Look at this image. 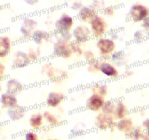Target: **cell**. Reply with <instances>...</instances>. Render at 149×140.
Listing matches in <instances>:
<instances>
[{"mask_svg": "<svg viewBox=\"0 0 149 140\" xmlns=\"http://www.w3.org/2000/svg\"><path fill=\"white\" fill-rule=\"evenodd\" d=\"M116 120L112 115L100 112L95 119V126L100 131L114 130L116 128Z\"/></svg>", "mask_w": 149, "mask_h": 140, "instance_id": "7a4b0ae2", "label": "cell"}, {"mask_svg": "<svg viewBox=\"0 0 149 140\" xmlns=\"http://www.w3.org/2000/svg\"><path fill=\"white\" fill-rule=\"evenodd\" d=\"M11 49V39L7 36H0V58L7 57L10 54Z\"/></svg>", "mask_w": 149, "mask_h": 140, "instance_id": "ac0fdd59", "label": "cell"}, {"mask_svg": "<svg viewBox=\"0 0 149 140\" xmlns=\"http://www.w3.org/2000/svg\"><path fill=\"white\" fill-rule=\"evenodd\" d=\"M59 36H60L59 39H62V40L65 41V42H69V43L71 42H72L73 36H72V34L71 33V32H64V33L59 34Z\"/></svg>", "mask_w": 149, "mask_h": 140, "instance_id": "d6a6232c", "label": "cell"}, {"mask_svg": "<svg viewBox=\"0 0 149 140\" xmlns=\"http://www.w3.org/2000/svg\"><path fill=\"white\" fill-rule=\"evenodd\" d=\"M133 120L130 118H123L122 120H119L116 123V128L119 131L125 134V136L127 135L134 128Z\"/></svg>", "mask_w": 149, "mask_h": 140, "instance_id": "5bb4252c", "label": "cell"}, {"mask_svg": "<svg viewBox=\"0 0 149 140\" xmlns=\"http://www.w3.org/2000/svg\"><path fill=\"white\" fill-rule=\"evenodd\" d=\"M148 16L149 17V9H148Z\"/></svg>", "mask_w": 149, "mask_h": 140, "instance_id": "c3c4849f", "label": "cell"}, {"mask_svg": "<svg viewBox=\"0 0 149 140\" xmlns=\"http://www.w3.org/2000/svg\"></svg>", "mask_w": 149, "mask_h": 140, "instance_id": "f907efd6", "label": "cell"}, {"mask_svg": "<svg viewBox=\"0 0 149 140\" xmlns=\"http://www.w3.org/2000/svg\"><path fill=\"white\" fill-rule=\"evenodd\" d=\"M83 133H84V131L80 128H73L71 130V134H72L73 136H80V135H82Z\"/></svg>", "mask_w": 149, "mask_h": 140, "instance_id": "8d00e7d4", "label": "cell"}, {"mask_svg": "<svg viewBox=\"0 0 149 140\" xmlns=\"http://www.w3.org/2000/svg\"><path fill=\"white\" fill-rule=\"evenodd\" d=\"M27 54L28 56H29V60H30L31 61H36V60L39 59V57L40 56V51H39V50L31 48V49H29Z\"/></svg>", "mask_w": 149, "mask_h": 140, "instance_id": "f546056e", "label": "cell"}, {"mask_svg": "<svg viewBox=\"0 0 149 140\" xmlns=\"http://www.w3.org/2000/svg\"><path fill=\"white\" fill-rule=\"evenodd\" d=\"M109 38H111V39L112 40L116 41V39H118V34H116V33L111 34V36Z\"/></svg>", "mask_w": 149, "mask_h": 140, "instance_id": "7bdbcfd3", "label": "cell"}, {"mask_svg": "<svg viewBox=\"0 0 149 140\" xmlns=\"http://www.w3.org/2000/svg\"><path fill=\"white\" fill-rule=\"evenodd\" d=\"M53 54L55 56L68 59L72 57L73 52L69 42L58 39L53 45Z\"/></svg>", "mask_w": 149, "mask_h": 140, "instance_id": "277c9868", "label": "cell"}, {"mask_svg": "<svg viewBox=\"0 0 149 140\" xmlns=\"http://www.w3.org/2000/svg\"><path fill=\"white\" fill-rule=\"evenodd\" d=\"M1 91H2V86H1V82H0V93H1Z\"/></svg>", "mask_w": 149, "mask_h": 140, "instance_id": "f6af8a7d", "label": "cell"}, {"mask_svg": "<svg viewBox=\"0 0 149 140\" xmlns=\"http://www.w3.org/2000/svg\"><path fill=\"white\" fill-rule=\"evenodd\" d=\"M115 108V103L111 102V101H106L105 104H103V107L101 109V112L105 114H108V115H113V111H114Z\"/></svg>", "mask_w": 149, "mask_h": 140, "instance_id": "484cf974", "label": "cell"}, {"mask_svg": "<svg viewBox=\"0 0 149 140\" xmlns=\"http://www.w3.org/2000/svg\"><path fill=\"white\" fill-rule=\"evenodd\" d=\"M110 58L115 66H122L126 64V58L123 51H115L111 55Z\"/></svg>", "mask_w": 149, "mask_h": 140, "instance_id": "7402d4cb", "label": "cell"}, {"mask_svg": "<svg viewBox=\"0 0 149 140\" xmlns=\"http://www.w3.org/2000/svg\"><path fill=\"white\" fill-rule=\"evenodd\" d=\"M129 15L130 18L135 23L141 22L148 17V8L145 5L141 4H134L131 7L129 11Z\"/></svg>", "mask_w": 149, "mask_h": 140, "instance_id": "52a82bcc", "label": "cell"}, {"mask_svg": "<svg viewBox=\"0 0 149 140\" xmlns=\"http://www.w3.org/2000/svg\"><path fill=\"white\" fill-rule=\"evenodd\" d=\"M143 134V130L141 127H134L126 136L132 140H141L142 139Z\"/></svg>", "mask_w": 149, "mask_h": 140, "instance_id": "d4e9b609", "label": "cell"}, {"mask_svg": "<svg viewBox=\"0 0 149 140\" xmlns=\"http://www.w3.org/2000/svg\"><path fill=\"white\" fill-rule=\"evenodd\" d=\"M82 55L84 56V59H85V61H87V63H90L91 62V61H94V60L97 59L94 52H93L92 50H87L84 51Z\"/></svg>", "mask_w": 149, "mask_h": 140, "instance_id": "4dcf8cb0", "label": "cell"}, {"mask_svg": "<svg viewBox=\"0 0 149 140\" xmlns=\"http://www.w3.org/2000/svg\"><path fill=\"white\" fill-rule=\"evenodd\" d=\"M0 12H1V8H0Z\"/></svg>", "mask_w": 149, "mask_h": 140, "instance_id": "681fc988", "label": "cell"}, {"mask_svg": "<svg viewBox=\"0 0 149 140\" xmlns=\"http://www.w3.org/2000/svg\"><path fill=\"white\" fill-rule=\"evenodd\" d=\"M100 61L97 59L94 60L90 63H87V70L91 73H95L99 71V66H100Z\"/></svg>", "mask_w": 149, "mask_h": 140, "instance_id": "f1b7e54d", "label": "cell"}, {"mask_svg": "<svg viewBox=\"0 0 149 140\" xmlns=\"http://www.w3.org/2000/svg\"><path fill=\"white\" fill-rule=\"evenodd\" d=\"M90 30L92 32V36H94L96 38L103 37V35L106 34L107 30V24L101 16L96 15L93 19L90 21Z\"/></svg>", "mask_w": 149, "mask_h": 140, "instance_id": "3957f363", "label": "cell"}, {"mask_svg": "<svg viewBox=\"0 0 149 140\" xmlns=\"http://www.w3.org/2000/svg\"><path fill=\"white\" fill-rule=\"evenodd\" d=\"M23 1L29 5H34L39 1V0H23Z\"/></svg>", "mask_w": 149, "mask_h": 140, "instance_id": "60d3db41", "label": "cell"}, {"mask_svg": "<svg viewBox=\"0 0 149 140\" xmlns=\"http://www.w3.org/2000/svg\"><path fill=\"white\" fill-rule=\"evenodd\" d=\"M141 140H149V132H144Z\"/></svg>", "mask_w": 149, "mask_h": 140, "instance_id": "b9f144b4", "label": "cell"}, {"mask_svg": "<svg viewBox=\"0 0 149 140\" xmlns=\"http://www.w3.org/2000/svg\"><path fill=\"white\" fill-rule=\"evenodd\" d=\"M83 6L81 4V3H80L79 1H75L71 5V9L74 10H79Z\"/></svg>", "mask_w": 149, "mask_h": 140, "instance_id": "f35d334b", "label": "cell"}, {"mask_svg": "<svg viewBox=\"0 0 149 140\" xmlns=\"http://www.w3.org/2000/svg\"><path fill=\"white\" fill-rule=\"evenodd\" d=\"M43 70L45 71L47 76L52 83H59L68 77V73L66 71L63 70L58 71V69L52 67L50 64H45L43 67Z\"/></svg>", "mask_w": 149, "mask_h": 140, "instance_id": "9c48e42d", "label": "cell"}, {"mask_svg": "<svg viewBox=\"0 0 149 140\" xmlns=\"http://www.w3.org/2000/svg\"><path fill=\"white\" fill-rule=\"evenodd\" d=\"M106 102L104 96L96 93H92L85 103L86 109L93 112H100Z\"/></svg>", "mask_w": 149, "mask_h": 140, "instance_id": "ba28073f", "label": "cell"}, {"mask_svg": "<svg viewBox=\"0 0 149 140\" xmlns=\"http://www.w3.org/2000/svg\"><path fill=\"white\" fill-rule=\"evenodd\" d=\"M104 14L107 16H112L114 14V9L112 7H108L103 11Z\"/></svg>", "mask_w": 149, "mask_h": 140, "instance_id": "74e56055", "label": "cell"}, {"mask_svg": "<svg viewBox=\"0 0 149 140\" xmlns=\"http://www.w3.org/2000/svg\"><path fill=\"white\" fill-rule=\"evenodd\" d=\"M0 103L4 109H11L18 105V102L16 95L5 92L0 96Z\"/></svg>", "mask_w": 149, "mask_h": 140, "instance_id": "4fadbf2b", "label": "cell"}, {"mask_svg": "<svg viewBox=\"0 0 149 140\" xmlns=\"http://www.w3.org/2000/svg\"><path fill=\"white\" fill-rule=\"evenodd\" d=\"M95 10L90 7L84 6L79 10L78 17L83 22H90L96 15Z\"/></svg>", "mask_w": 149, "mask_h": 140, "instance_id": "ffe728a7", "label": "cell"}, {"mask_svg": "<svg viewBox=\"0 0 149 140\" xmlns=\"http://www.w3.org/2000/svg\"><path fill=\"white\" fill-rule=\"evenodd\" d=\"M6 66L3 63L0 62V82L2 81L5 77Z\"/></svg>", "mask_w": 149, "mask_h": 140, "instance_id": "d590c367", "label": "cell"}, {"mask_svg": "<svg viewBox=\"0 0 149 140\" xmlns=\"http://www.w3.org/2000/svg\"><path fill=\"white\" fill-rule=\"evenodd\" d=\"M44 120H45L47 123L50 126H56L60 123V120L58 117L49 111H45L42 113Z\"/></svg>", "mask_w": 149, "mask_h": 140, "instance_id": "603a6c76", "label": "cell"}, {"mask_svg": "<svg viewBox=\"0 0 149 140\" xmlns=\"http://www.w3.org/2000/svg\"><path fill=\"white\" fill-rule=\"evenodd\" d=\"M142 126L146 131V132H149V118H146L143 121Z\"/></svg>", "mask_w": 149, "mask_h": 140, "instance_id": "ab89813d", "label": "cell"}, {"mask_svg": "<svg viewBox=\"0 0 149 140\" xmlns=\"http://www.w3.org/2000/svg\"><path fill=\"white\" fill-rule=\"evenodd\" d=\"M74 25V19L70 15L63 14L55 23V29L57 33H64L70 32Z\"/></svg>", "mask_w": 149, "mask_h": 140, "instance_id": "8992f818", "label": "cell"}, {"mask_svg": "<svg viewBox=\"0 0 149 140\" xmlns=\"http://www.w3.org/2000/svg\"><path fill=\"white\" fill-rule=\"evenodd\" d=\"M36 25H37V22L35 20H33V18H25L23 21V25L22 26H24L26 29H29L31 32H33L35 30V28H36Z\"/></svg>", "mask_w": 149, "mask_h": 140, "instance_id": "4316f807", "label": "cell"}, {"mask_svg": "<svg viewBox=\"0 0 149 140\" xmlns=\"http://www.w3.org/2000/svg\"><path fill=\"white\" fill-rule=\"evenodd\" d=\"M27 52L24 51H17L15 53L13 60V66L15 69L23 68L30 64Z\"/></svg>", "mask_w": 149, "mask_h": 140, "instance_id": "7c38bea8", "label": "cell"}, {"mask_svg": "<svg viewBox=\"0 0 149 140\" xmlns=\"http://www.w3.org/2000/svg\"><path fill=\"white\" fill-rule=\"evenodd\" d=\"M47 140H61V139H48Z\"/></svg>", "mask_w": 149, "mask_h": 140, "instance_id": "bcb514c9", "label": "cell"}, {"mask_svg": "<svg viewBox=\"0 0 149 140\" xmlns=\"http://www.w3.org/2000/svg\"><path fill=\"white\" fill-rule=\"evenodd\" d=\"M20 32L22 34V36H23L24 38H30L31 36L32 32H33L30 31L29 29H26V28H25L24 26H21L20 29Z\"/></svg>", "mask_w": 149, "mask_h": 140, "instance_id": "e575fe53", "label": "cell"}, {"mask_svg": "<svg viewBox=\"0 0 149 140\" xmlns=\"http://www.w3.org/2000/svg\"><path fill=\"white\" fill-rule=\"evenodd\" d=\"M99 71L109 78H116L119 76V74L116 66H115L112 63L107 61H100Z\"/></svg>", "mask_w": 149, "mask_h": 140, "instance_id": "30bf717a", "label": "cell"}, {"mask_svg": "<svg viewBox=\"0 0 149 140\" xmlns=\"http://www.w3.org/2000/svg\"><path fill=\"white\" fill-rule=\"evenodd\" d=\"M72 36L76 42L82 44L90 40L92 36V32L90 28L85 25H79L73 29Z\"/></svg>", "mask_w": 149, "mask_h": 140, "instance_id": "5b68a950", "label": "cell"}, {"mask_svg": "<svg viewBox=\"0 0 149 140\" xmlns=\"http://www.w3.org/2000/svg\"><path fill=\"white\" fill-rule=\"evenodd\" d=\"M25 140H39L38 134L34 131H29L25 134Z\"/></svg>", "mask_w": 149, "mask_h": 140, "instance_id": "1f68e13d", "label": "cell"}, {"mask_svg": "<svg viewBox=\"0 0 149 140\" xmlns=\"http://www.w3.org/2000/svg\"><path fill=\"white\" fill-rule=\"evenodd\" d=\"M144 36H145V33L142 30L136 31L134 33V39L136 42H141L144 39Z\"/></svg>", "mask_w": 149, "mask_h": 140, "instance_id": "836d02e7", "label": "cell"}, {"mask_svg": "<svg viewBox=\"0 0 149 140\" xmlns=\"http://www.w3.org/2000/svg\"><path fill=\"white\" fill-rule=\"evenodd\" d=\"M81 44H79L77 42H76L75 41H72V42H70V46H71V49L72 50L73 54H76V55H82L84 50L81 48Z\"/></svg>", "mask_w": 149, "mask_h": 140, "instance_id": "83f0119b", "label": "cell"}, {"mask_svg": "<svg viewBox=\"0 0 149 140\" xmlns=\"http://www.w3.org/2000/svg\"><path fill=\"white\" fill-rule=\"evenodd\" d=\"M128 109L125 104L122 101H118L115 103V108L113 116L115 120H119L127 117Z\"/></svg>", "mask_w": 149, "mask_h": 140, "instance_id": "e0dca14e", "label": "cell"}, {"mask_svg": "<svg viewBox=\"0 0 149 140\" xmlns=\"http://www.w3.org/2000/svg\"><path fill=\"white\" fill-rule=\"evenodd\" d=\"M6 92L16 95L23 89V85L21 82L15 78H10L6 82Z\"/></svg>", "mask_w": 149, "mask_h": 140, "instance_id": "2e32d148", "label": "cell"}, {"mask_svg": "<svg viewBox=\"0 0 149 140\" xmlns=\"http://www.w3.org/2000/svg\"><path fill=\"white\" fill-rule=\"evenodd\" d=\"M91 90L93 93H96V94L100 95L102 96H106L107 95L109 89H108L107 85L106 84H100V83H97L94 85L92 86Z\"/></svg>", "mask_w": 149, "mask_h": 140, "instance_id": "cb8c5ba5", "label": "cell"}, {"mask_svg": "<svg viewBox=\"0 0 149 140\" xmlns=\"http://www.w3.org/2000/svg\"><path fill=\"white\" fill-rule=\"evenodd\" d=\"M65 99V95L61 92L52 91L48 94L46 99V104L49 107L57 108L63 103Z\"/></svg>", "mask_w": 149, "mask_h": 140, "instance_id": "8fae6325", "label": "cell"}, {"mask_svg": "<svg viewBox=\"0 0 149 140\" xmlns=\"http://www.w3.org/2000/svg\"><path fill=\"white\" fill-rule=\"evenodd\" d=\"M29 125L33 131H38L41 129L44 125L43 115L41 112H36L31 115L29 120Z\"/></svg>", "mask_w": 149, "mask_h": 140, "instance_id": "d6986e66", "label": "cell"}, {"mask_svg": "<svg viewBox=\"0 0 149 140\" xmlns=\"http://www.w3.org/2000/svg\"><path fill=\"white\" fill-rule=\"evenodd\" d=\"M1 128L0 127V135H1Z\"/></svg>", "mask_w": 149, "mask_h": 140, "instance_id": "7dc6e473", "label": "cell"}, {"mask_svg": "<svg viewBox=\"0 0 149 140\" xmlns=\"http://www.w3.org/2000/svg\"><path fill=\"white\" fill-rule=\"evenodd\" d=\"M26 112V108L22 106H20V105H17V106H15V107L7 109V115L8 118H10V120L15 122V121H18L21 120L22 118H23Z\"/></svg>", "mask_w": 149, "mask_h": 140, "instance_id": "9a60e30c", "label": "cell"}, {"mask_svg": "<svg viewBox=\"0 0 149 140\" xmlns=\"http://www.w3.org/2000/svg\"><path fill=\"white\" fill-rule=\"evenodd\" d=\"M96 48L102 58H108L116 51V45L115 41L112 40L111 38L100 37L97 39Z\"/></svg>", "mask_w": 149, "mask_h": 140, "instance_id": "6da1fadb", "label": "cell"}, {"mask_svg": "<svg viewBox=\"0 0 149 140\" xmlns=\"http://www.w3.org/2000/svg\"><path fill=\"white\" fill-rule=\"evenodd\" d=\"M31 38L36 45H41L45 41H48L50 39V34L47 32L42 30H34L32 32Z\"/></svg>", "mask_w": 149, "mask_h": 140, "instance_id": "44dd1931", "label": "cell"}, {"mask_svg": "<svg viewBox=\"0 0 149 140\" xmlns=\"http://www.w3.org/2000/svg\"><path fill=\"white\" fill-rule=\"evenodd\" d=\"M132 74H133V72H132V71H130V69L126 70V71H125V76H127V77H130V76L132 75Z\"/></svg>", "mask_w": 149, "mask_h": 140, "instance_id": "ee69618b", "label": "cell"}]
</instances>
